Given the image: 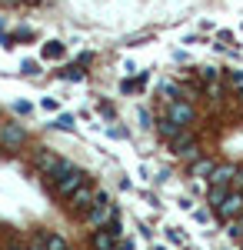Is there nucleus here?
I'll use <instances>...</instances> for the list:
<instances>
[{"instance_id":"obj_1","label":"nucleus","mask_w":243,"mask_h":250,"mask_svg":"<svg viewBox=\"0 0 243 250\" xmlns=\"http://www.w3.org/2000/svg\"><path fill=\"white\" fill-rule=\"evenodd\" d=\"M94 204H97V190H94L90 180H87L80 190L70 193V213H74V217H87V210H90Z\"/></svg>"},{"instance_id":"obj_2","label":"nucleus","mask_w":243,"mask_h":250,"mask_svg":"<svg viewBox=\"0 0 243 250\" xmlns=\"http://www.w3.org/2000/svg\"><path fill=\"white\" fill-rule=\"evenodd\" d=\"M87 180H90V177H87V173H83L80 167H77V170H70L67 177L54 180V193H57V197H63V200H70V193H74V190H80V187H83Z\"/></svg>"},{"instance_id":"obj_3","label":"nucleus","mask_w":243,"mask_h":250,"mask_svg":"<svg viewBox=\"0 0 243 250\" xmlns=\"http://www.w3.org/2000/svg\"><path fill=\"white\" fill-rule=\"evenodd\" d=\"M23 144H27L23 124H0V147L3 150H20Z\"/></svg>"},{"instance_id":"obj_4","label":"nucleus","mask_w":243,"mask_h":250,"mask_svg":"<svg viewBox=\"0 0 243 250\" xmlns=\"http://www.w3.org/2000/svg\"><path fill=\"white\" fill-rule=\"evenodd\" d=\"M240 213H243V190H230L226 200L217 207V217H220V220H237Z\"/></svg>"},{"instance_id":"obj_5","label":"nucleus","mask_w":243,"mask_h":250,"mask_svg":"<svg viewBox=\"0 0 243 250\" xmlns=\"http://www.w3.org/2000/svg\"><path fill=\"white\" fill-rule=\"evenodd\" d=\"M167 117H173L180 127H193L197 124V110H193V104H187V100H170Z\"/></svg>"},{"instance_id":"obj_6","label":"nucleus","mask_w":243,"mask_h":250,"mask_svg":"<svg viewBox=\"0 0 243 250\" xmlns=\"http://www.w3.org/2000/svg\"><path fill=\"white\" fill-rule=\"evenodd\" d=\"M90 247L94 250H117L120 247V237L110 233L107 227H100V230H94V237H90Z\"/></svg>"},{"instance_id":"obj_7","label":"nucleus","mask_w":243,"mask_h":250,"mask_svg":"<svg viewBox=\"0 0 243 250\" xmlns=\"http://www.w3.org/2000/svg\"><path fill=\"white\" fill-rule=\"evenodd\" d=\"M57 164H60V157H57L54 150H47V147H40L37 154H34V167H37L40 173H47V177L54 173V167H57Z\"/></svg>"},{"instance_id":"obj_8","label":"nucleus","mask_w":243,"mask_h":250,"mask_svg":"<svg viewBox=\"0 0 243 250\" xmlns=\"http://www.w3.org/2000/svg\"><path fill=\"white\" fill-rule=\"evenodd\" d=\"M237 164H217L213 173H210V184H223V187H233V177H237Z\"/></svg>"},{"instance_id":"obj_9","label":"nucleus","mask_w":243,"mask_h":250,"mask_svg":"<svg viewBox=\"0 0 243 250\" xmlns=\"http://www.w3.org/2000/svg\"><path fill=\"white\" fill-rule=\"evenodd\" d=\"M153 127H157V137H160V140H167V144H170V140H173L177 134H180V130H183V127L173 120V117H160Z\"/></svg>"},{"instance_id":"obj_10","label":"nucleus","mask_w":243,"mask_h":250,"mask_svg":"<svg viewBox=\"0 0 243 250\" xmlns=\"http://www.w3.org/2000/svg\"><path fill=\"white\" fill-rule=\"evenodd\" d=\"M213 167H217V164H213V157H197L193 164H187V173H190V177H210Z\"/></svg>"},{"instance_id":"obj_11","label":"nucleus","mask_w":243,"mask_h":250,"mask_svg":"<svg viewBox=\"0 0 243 250\" xmlns=\"http://www.w3.org/2000/svg\"><path fill=\"white\" fill-rule=\"evenodd\" d=\"M226 193H230V187H223V184H210V193H206V204H210V210H217V207L223 204Z\"/></svg>"},{"instance_id":"obj_12","label":"nucleus","mask_w":243,"mask_h":250,"mask_svg":"<svg viewBox=\"0 0 243 250\" xmlns=\"http://www.w3.org/2000/svg\"><path fill=\"white\" fill-rule=\"evenodd\" d=\"M63 54H67V47H63L60 40H47L43 50H40V57H43V60H63Z\"/></svg>"},{"instance_id":"obj_13","label":"nucleus","mask_w":243,"mask_h":250,"mask_svg":"<svg viewBox=\"0 0 243 250\" xmlns=\"http://www.w3.org/2000/svg\"><path fill=\"white\" fill-rule=\"evenodd\" d=\"M180 160H183V164H193V160H197V157H203V150H200V144H197V140H193V144H187V147H183V150H180Z\"/></svg>"},{"instance_id":"obj_14","label":"nucleus","mask_w":243,"mask_h":250,"mask_svg":"<svg viewBox=\"0 0 243 250\" xmlns=\"http://www.w3.org/2000/svg\"><path fill=\"white\" fill-rule=\"evenodd\" d=\"M43 247L47 250H70V244H67L60 233H47V237H43Z\"/></svg>"},{"instance_id":"obj_15","label":"nucleus","mask_w":243,"mask_h":250,"mask_svg":"<svg viewBox=\"0 0 243 250\" xmlns=\"http://www.w3.org/2000/svg\"><path fill=\"white\" fill-rule=\"evenodd\" d=\"M70 170H77V164H74V160H63V157H60V164L54 167V173H50V180H60V177H67Z\"/></svg>"},{"instance_id":"obj_16","label":"nucleus","mask_w":243,"mask_h":250,"mask_svg":"<svg viewBox=\"0 0 243 250\" xmlns=\"http://www.w3.org/2000/svg\"><path fill=\"white\" fill-rule=\"evenodd\" d=\"M83 77H87V70H83L80 63H77V67H67V70H63V80H83Z\"/></svg>"},{"instance_id":"obj_17","label":"nucleus","mask_w":243,"mask_h":250,"mask_svg":"<svg viewBox=\"0 0 243 250\" xmlns=\"http://www.w3.org/2000/svg\"><path fill=\"white\" fill-rule=\"evenodd\" d=\"M54 127H57V130H74V117H70V114H60L54 120Z\"/></svg>"},{"instance_id":"obj_18","label":"nucleus","mask_w":243,"mask_h":250,"mask_svg":"<svg viewBox=\"0 0 243 250\" xmlns=\"http://www.w3.org/2000/svg\"><path fill=\"white\" fill-rule=\"evenodd\" d=\"M200 74H203V80H223V74H220V67H203Z\"/></svg>"},{"instance_id":"obj_19","label":"nucleus","mask_w":243,"mask_h":250,"mask_svg":"<svg viewBox=\"0 0 243 250\" xmlns=\"http://www.w3.org/2000/svg\"><path fill=\"white\" fill-rule=\"evenodd\" d=\"M20 70H23L27 77H37V74H40V70H37V60H23V67H20Z\"/></svg>"},{"instance_id":"obj_20","label":"nucleus","mask_w":243,"mask_h":250,"mask_svg":"<svg viewBox=\"0 0 243 250\" xmlns=\"http://www.w3.org/2000/svg\"><path fill=\"white\" fill-rule=\"evenodd\" d=\"M40 107H43V110H57V100H54V97H43Z\"/></svg>"},{"instance_id":"obj_21","label":"nucleus","mask_w":243,"mask_h":250,"mask_svg":"<svg viewBox=\"0 0 243 250\" xmlns=\"http://www.w3.org/2000/svg\"><path fill=\"white\" fill-rule=\"evenodd\" d=\"M137 87H140V83H133V80H123V83H120V90H123V94H133Z\"/></svg>"},{"instance_id":"obj_22","label":"nucleus","mask_w":243,"mask_h":250,"mask_svg":"<svg viewBox=\"0 0 243 250\" xmlns=\"http://www.w3.org/2000/svg\"><path fill=\"white\" fill-rule=\"evenodd\" d=\"M14 110H17V114H30V104H27V100H17Z\"/></svg>"},{"instance_id":"obj_23","label":"nucleus","mask_w":243,"mask_h":250,"mask_svg":"<svg viewBox=\"0 0 243 250\" xmlns=\"http://www.w3.org/2000/svg\"><path fill=\"white\" fill-rule=\"evenodd\" d=\"M100 114L107 117V120H113V117H117V114H113V107H110V104H100Z\"/></svg>"},{"instance_id":"obj_24","label":"nucleus","mask_w":243,"mask_h":250,"mask_svg":"<svg viewBox=\"0 0 243 250\" xmlns=\"http://www.w3.org/2000/svg\"><path fill=\"white\" fill-rule=\"evenodd\" d=\"M167 237L173 240V244H180V230H177V227H167Z\"/></svg>"},{"instance_id":"obj_25","label":"nucleus","mask_w":243,"mask_h":250,"mask_svg":"<svg viewBox=\"0 0 243 250\" xmlns=\"http://www.w3.org/2000/svg\"><path fill=\"white\" fill-rule=\"evenodd\" d=\"M233 187H237V190H243V167L237 170V177H233Z\"/></svg>"},{"instance_id":"obj_26","label":"nucleus","mask_w":243,"mask_h":250,"mask_svg":"<svg viewBox=\"0 0 243 250\" xmlns=\"http://www.w3.org/2000/svg\"><path fill=\"white\" fill-rule=\"evenodd\" d=\"M233 224H237V230H240V237H243V213L237 217V220H233Z\"/></svg>"},{"instance_id":"obj_27","label":"nucleus","mask_w":243,"mask_h":250,"mask_svg":"<svg viewBox=\"0 0 243 250\" xmlns=\"http://www.w3.org/2000/svg\"><path fill=\"white\" fill-rule=\"evenodd\" d=\"M27 250H47V247H43V240H40V244H34V247H27Z\"/></svg>"},{"instance_id":"obj_28","label":"nucleus","mask_w":243,"mask_h":250,"mask_svg":"<svg viewBox=\"0 0 243 250\" xmlns=\"http://www.w3.org/2000/svg\"><path fill=\"white\" fill-rule=\"evenodd\" d=\"M153 250H167V247H153Z\"/></svg>"},{"instance_id":"obj_29","label":"nucleus","mask_w":243,"mask_h":250,"mask_svg":"<svg viewBox=\"0 0 243 250\" xmlns=\"http://www.w3.org/2000/svg\"><path fill=\"white\" fill-rule=\"evenodd\" d=\"M10 250H23V247H10Z\"/></svg>"},{"instance_id":"obj_30","label":"nucleus","mask_w":243,"mask_h":250,"mask_svg":"<svg viewBox=\"0 0 243 250\" xmlns=\"http://www.w3.org/2000/svg\"><path fill=\"white\" fill-rule=\"evenodd\" d=\"M7 3H17V0H7Z\"/></svg>"},{"instance_id":"obj_31","label":"nucleus","mask_w":243,"mask_h":250,"mask_svg":"<svg viewBox=\"0 0 243 250\" xmlns=\"http://www.w3.org/2000/svg\"><path fill=\"white\" fill-rule=\"evenodd\" d=\"M240 250H243V244H240Z\"/></svg>"},{"instance_id":"obj_32","label":"nucleus","mask_w":243,"mask_h":250,"mask_svg":"<svg viewBox=\"0 0 243 250\" xmlns=\"http://www.w3.org/2000/svg\"><path fill=\"white\" fill-rule=\"evenodd\" d=\"M117 250H120V247H117Z\"/></svg>"}]
</instances>
